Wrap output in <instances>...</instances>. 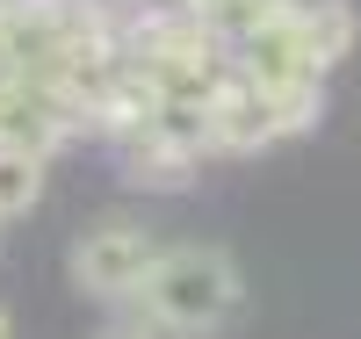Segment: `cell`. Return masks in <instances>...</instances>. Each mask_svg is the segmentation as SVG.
<instances>
[{"mask_svg": "<svg viewBox=\"0 0 361 339\" xmlns=\"http://www.w3.org/2000/svg\"><path fill=\"white\" fill-rule=\"evenodd\" d=\"M137 311L145 325H159V332H217L231 325L238 311V267L217 253V245H159V260L145 267V282H137Z\"/></svg>", "mask_w": 361, "mask_h": 339, "instance_id": "1", "label": "cell"}, {"mask_svg": "<svg viewBox=\"0 0 361 339\" xmlns=\"http://www.w3.org/2000/svg\"><path fill=\"white\" fill-rule=\"evenodd\" d=\"M152 260H159V238L145 231V224H130V217H102V224H87V231L73 238L66 274H73V289L94 296V303H130Z\"/></svg>", "mask_w": 361, "mask_h": 339, "instance_id": "2", "label": "cell"}, {"mask_svg": "<svg viewBox=\"0 0 361 339\" xmlns=\"http://www.w3.org/2000/svg\"><path fill=\"white\" fill-rule=\"evenodd\" d=\"M116 152H123V173H130V188H152V195H173V188H188V180H195V159H202L195 144H180L173 130H159L152 116L123 123V130H116Z\"/></svg>", "mask_w": 361, "mask_h": 339, "instance_id": "3", "label": "cell"}, {"mask_svg": "<svg viewBox=\"0 0 361 339\" xmlns=\"http://www.w3.org/2000/svg\"><path fill=\"white\" fill-rule=\"evenodd\" d=\"M296 22H304V37L318 44L325 66H340V58L354 51V37H361V22H354L347 0H296Z\"/></svg>", "mask_w": 361, "mask_h": 339, "instance_id": "4", "label": "cell"}, {"mask_svg": "<svg viewBox=\"0 0 361 339\" xmlns=\"http://www.w3.org/2000/svg\"><path fill=\"white\" fill-rule=\"evenodd\" d=\"M44 202V152H22V144H0V224L29 217Z\"/></svg>", "mask_w": 361, "mask_h": 339, "instance_id": "5", "label": "cell"}, {"mask_svg": "<svg viewBox=\"0 0 361 339\" xmlns=\"http://www.w3.org/2000/svg\"><path fill=\"white\" fill-rule=\"evenodd\" d=\"M188 8L217 29V37H246V29H260L267 15L282 8V0H188Z\"/></svg>", "mask_w": 361, "mask_h": 339, "instance_id": "6", "label": "cell"}, {"mask_svg": "<svg viewBox=\"0 0 361 339\" xmlns=\"http://www.w3.org/2000/svg\"><path fill=\"white\" fill-rule=\"evenodd\" d=\"M0 339H15V318H8V311H0Z\"/></svg>", "mask_w": 361, "mask_h": 339, "instance_id": "7", "label": "cell"}, {"mask_svg": "<svg viewBox=\"0 0 361 339\" xmlns=\"http://www.w3.org/2000/svg\"><path fill=\"white\" fill-rule=\"evenodd\" d=\"M116 339H123V332H116Z\"/></svg>", "mask_w": 361, "mask_h": 339, "instance_id": "8", "label": "cell"}]
</instances>
